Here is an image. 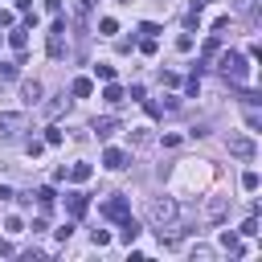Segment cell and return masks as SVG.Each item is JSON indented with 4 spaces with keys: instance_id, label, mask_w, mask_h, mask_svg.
Listing matches in <instances>:
<instances>
[{
    "instance_id": "6da1fadb",
    "label": "cell",
    "mask_w": 262,
    "mask_h": 262,
    "mask_svg": "<svg viewBox=\"0 0 262 262\" xmlns=\"http://www.w3.org/2000/svg\"><path fill=\"white\" fill-rule=\"evenodd\" d=\"M45 53H49L53 61L66 57V20H61V16H53V25H49V33H45Z\"/></svg>"
},
{
    "instance_id": "7a4b0ae2",
    "label": "cell",
    "mask_w": 262,
    "mask_h": 262,
    "mask_svg": "<svg viewBox=\"0 0 262 262\" xmlns=\"http://www.w3.org/2000/svg\"><path fill=\"white\" fill-rule=\"evenodd\" d=\"M217 70H221L229 82H246V78H250V66H246V57H242V53H233V49H229V53H221Z\"/></svg>"
},
{
    "instance_id": "3957f363",
    "label": "cell",
    "mask_w": 262,
    "mask_h": 262,
    "mask_svg": "<svg viewBox=\"0 0 262 262\" xmlns=\"http://www.w3.org/2000/svg\"><path fill=\"white\" fill-rule=\"evenodd\" d=\"M176 213H180V209H176V201H172V196L151 201V209H147V217H151L156 225H172V221H176Z\"/></svg>"
},
{
    "instance_id": "277c9868",
    "label": "cell",
    "mask_w": 262,
    "mask_h": 262,
    "mask_svg": "<svg viewBox=\"0 0 262 262\" xmlns=\"http://www.w3.org/2000/svg\"><path fill=\"white\" fill-rule=\"evenodd\" d=\"M225 147H229V156H237V160H254V156H258V143H254L250 135H229Z\"/></svg>"
},
{
    "instance_id": "5b68a950",
    "label": "cell",
    "mask_w": 262,
    "mask_h": 262,
    "mask_svg": "<svg viewBox=\"0 0 262 262\" xmlns=\"http://www.w3.org/2000/svg\"><path fill=\"white\" fill-rule=\"evenodd\" d=\"M127 213H131V205H127V196H123V192H115L111 201H102V217H106V221H123Z\"/></svg>"
},
{
    "instance_id": "8992f818",
    "label": "cell",
    "mask_w": 262,
    "mask_h": 262,
    "mask_svg": "<svg viewBox=\"0 0 262 262\" xmlns=\"http://www.w3.org/2000/svg\"><path fill=\"white\" fill-rule=\"evenodd\" d=\"M16 131H25V115L20 111H4L0 115V139H16Z\"/></svg>"
},
{
    "instance_id": "52a82bcc",
    "label": "cell",
    "mask_w": 262,
    "mask_h": 262,
    "mask_svg": "<svg viewBox=\"0 0 262 262\" xmlns=\"http://www.w3.org/2000/svg\"><path fill=\"white\" fill-rule=\"evenodd\" d=\"M102 168L123 172V168H127V151H123V147H106V151H102Z\"/></svg>"
},
{
    "instance_id": "ba28073f",
    "label": "cell",
    "mask_w": 262,
    "mask_h": 262,
    "mask_svg": "<svg viewBox=\"0 0 262 262\" xmlns=\"http://www.w3.org/2000/svg\"><path fill=\"white\" fill-rule=\"evenodd\" d=\"M66 209H70V217H86L90 196H86V192H66Z\"/></svg>"
},
{
    "instance_id": "9c48e42d",
    "label": "cell",
    "mask_w": 262,
    "mask_h": 262,
    "mask_svg": "<svg viewBox=\"0 0 262 262\" xmlns=\"http://www.w3.org/2000/svg\"><path fill=\"white\" fill-rule=\"evenodd\" d=\"M90 172H94V168H90V164H86V160H74V164H70V168H66V176H70V180H74V184H86V180H90Z\"/></svg>"
},
{
    "instance_id": "30bf717a",
    "label": "cell",
    "mask_w": 262,
    "mask_h": 262,
    "mask_svg": "<svg viewBox=\"0 0 262 262\" xmlns=\"http://www.w3.org/2000/svg\"><path fill=\"white\" fill-rule=\"evenodd\" d=\"M115 131H119V119H115V115H106V119H94V135H98V139H111Z\"/></svg>"
},
{
    "instance_id": "8fae6325",
    "label": "cell",
    "mask_w": 262,
    "mask_h": 262,
    "mask_svg": "<svg viewBox=\"0 0 262 262\" xmlns=\"http://www.w3.org/2000/svg\"><path fill=\"white\" fill-rule=\"evenodd\" d=\"M225 209H229V196H213V201L205 205V217H209V221H221Z\"/></svg>"
},
{
    "instance_id": "7c38bea8",
    "label": "cell",
    "mask_w": 262,
    "mask_h": 262,
    "mask_svg": "<svg viewBox=\"0 0 262 262\" xmlns=\"http://www.w3.org/2000/svg\"><path fill=\"white\" fill-rule=\"evenodd\" d=\"M119 225H123V233H119V237H123V242H127V246H131V242H135V237H139V221H135V217H131V213H127V217H123V221H119Z\"/></svg>"
},
{
    "instance_id": "4fadbf2b",
    "label": "cell",
    "mask_w": 262,
    "mask_h": 262,
    "mask_svg": "<svg viewBox=\"0 0 262 262\" xmlns=\"http://www.w3.org/2000/svg\"><path fill=\"white\" fill-rule=\"evenodd\" d=\"M8 45H12L16 53H25V49H29V29H12V33H8Z\"/></svg>"
},
{
    "instance_id": "5bb4252c",
    "label": "cell",
    "mask_w": 262,
    "mask_h": 262,
    "mask_svg": "<svg viewBox=\"0 0 262 262\" xmlns=\"http://www.w3.org/2000/svg\"><path fill=\"white\" fill-rule=\"evenodd\" d=\"M90 90H94L90 78H74V82H70V94H74V98H90Z\"/></svg>"
},
{
    "instance_id": "9a60e30c",
    "label": "cell",
    "mask_w": 262,
    "mask_h": 262,
    "mask_svg": "<svg viewBox=\"0 0 262 262\" xmlns=\"http://www.w3.org/2000/svg\"><path fill=\"white\" fill-rule=\"evenodd\" d=\"M102 98H106V106H119V102H123V86H115V82H106V90H102Z\"/></svg>"
},
{
    "instance_id": "2e32d148",
    "label": "cell",
    "mask_w": 262,
    "mask_h": 262,
    "mask_svg": "<svg viewBox=\"0 0 262 262\" xmlns=\"http://www.w3.org/2000/svg\"><path fill=\"white\" fill-rule=\"evenodd\" d=\"M201 12H205V0H192V8H188V16H184V20H188V29H196V25H201Z\"/></svg>"
},
{
    "instance_id": "e0dca14e",
    "label": "cell",
    "mask_w": 262,
    "mask_h": 262,
    "mask_svg": "<svg viewBox=\"0 0 262 262\" xmlns=\"http://www.w3.org/2000/svg\"><path fill=\"white\" fill-rule=\"evenodd\" d=\"M221 246H225V250H233V254H246V250L237 246V233H233V229H221Z\"/></svg>"
},
{
    "instance_id": "ac0fdd59",
    "label": "cell",
    "mask_w": 262,
    "mask_h": 262,
    "mask_svg": "<svg viewBox=\"0 0 262 262\" xmlns=\"http://www.w3.org/2000/svg\"><path fill=\"white\" fill-rule=\"evenodd\" d=\"M86 16H90V0H74V20H78V29L86 25Z\"/></svg>"
},
{
    "instance_id": "d6986e66",
    "label": "cell",
    "mask_w": 262,
    "mask_h": 262,
    "mask_svg": "<svg viewBox=\"0 0 262 262\" xmlns=\"http://www.w3.org/2000/svg\"><path fill=\"white\" fill-rule=\"evenodd\" d=\"M20 94H25V102H37V98H41V82H25Z\"/></svg>"
},
{
    "instance_id": "ffe728a7",
    "label": "cell",
    "mask_w": 262,
    "mask_h": 262,
    "mask_svg": "<svg viewBox=\"0 0 262 262\" xmlns=\"http://www.w3.org/2000/svg\"><path fill=\"white\" fill-rule=\"evenodd\" d=\"M33 196H37V201H41V209H49V205H53V196H57V192H53V188H49V184H41V188H37V192H33Z\"/></svg>"
},
{
    "instance_id": "44dd1931",
    "label": "cell",
    "mask_w": 262,
    "mask_h": 262,
    "mask_svg": "<svg viewBox=\"0 0 262 262\" xmlns=\"http://www.w3.org/2000/svg\"><path fill=\"white\" fill-rule=\"evenodd\" d=\"M98 29H102V37H115V33H119V20H115V16H102Z\"/></svg>"
},
{
    "instance_id": "7402d4cb",
    "label": "cell",
    "mask_w": 262,
    "mask_h": 262,
    "mask_svg": "<svg viewBox=\"0 0 262 262\" xmlns=\"http://www.w3.org/2000/svg\"><path fill=\"white\" fill-rule=\"evenodd\" d=\"M94 78L111 82V78H115V66H111V61H98V66H94Z\"/></svg>"
},
{
    "instance_id": "603a6c76",
    "label": "cell",
    "mask_w": 262,
    "mask_h": 262,
    "mask_svg": "<svg viewBox=\"0 0 262 262\" xmlns=\"http://www.w3.org/2000/svg\"><path fill=\"white\" fill-rule=\"evenodd\" d=\"M66 102H70V98H66V94H61V98H53V102H49V106H45V115H49V119H57V115H61V111H66Z\"/></svg>"
},
{
    "instance_id": "cb8c5ba5",
    "label": "cell",
    "mask_w": 262,
    "mask_h": 262,
    "mask_svg": "<svg viewBox=\"0 0 262 262\" xmlns=\"http://www.w3.org/2000/svg\"><path fill=\"white\" fill-rule=\"evenodd\" d=\"M156 49H160V45H156V37H143V45H139V53H143V57H156Z\"/></svg>"
},
{
    "instance_id": "d4e9b609",
    "label": "cell",
    "mask_w": 262,
    "mask_h": 262,
    "mask_svg": "<svg viewBox=\"0 0 262 262\" xmlns=\"http://www.w3.org/2000/svg\"><path fill=\"white\" fill-rule=\"evenodd\" d=\"M45 143L57 147V143H61V127H45Z\"/></svg>"
},
{
    "instance_id": "484cf974",
    "label": "cell",
    "mask_w": 262,
    "mask_h": 262,
    "mask_svg": "<svg viewBox=\"0 0 262 262\" xmlns=\"http://www.w3.org/2000/svg\"><path fill=\"white\" fill-rule=\"evenodd\" d=\"M25 151H29V156H33V160H37V156H41V151H45V139H29V143H25Z\"/></svg>"
},
{
    "instance_id": "4316f807",
    "label": "cell",
    "mask_w": 262,
    "mask_h": 262,
    "mask_svg": "<svg viewBox=\"0 0 262 262\" xmlns=\"http://www.w3.org/2000/svg\"><path fill=\"white\" fill-rule=\"evenodd\" d=\"M90 242L102 250V246H111V233H106V229H94V233H90Z\"/></svg>"
},
{
    "instance_id": "83f0119b",
    "label": "cell",
    "mask_w": 262,
    "mask_h": 262,
    "mask_svg": "<svg viewBox=\"0 0 262 262\" xmlns=\"http://www.w3.org/2000/svg\"><path fill=\"white\" fill-rule=\"evenodd\" d=\"M242 188L254 192V188H258V172H246V176H242Z\"/></svg>"
},
{
    "instance_id": "f1b7e54d",
    "label": "cell",
    "mask_w": 262,
    "mask_h": 262,
    "mask_svg": "<svg viewBox=\"0 0 262 262\" xmlns=\"http://www.w3.org/2000/svg\"><path fill=\"white\" fill-rule=\"evenodd\" d=\"M4 229H8V233H25V221H20V217H8Z\"/></svg>"
},
{
    "instance_id": "f546056e",
    "label": "cell",
    "mask_w": 262,
    "mask_h": 262,
    "mask_svg": "<svg viewBox=\"0 0 262 262\" xmlns=\"http://www.w3.org/2000/svg\"><path fill=\"white\" fill-rule=\"evenodd\" d=\"M242 233L254 237V233H258V217H246V221H242Z\"/></svg>"
},
{
    "instance_id": "4dcf8cb0",
    "label": "cell",
    "mask_w": 262,
    "mask_h": 262,
    "mask_svg": "<svg viewBox=\"0 0 262 262\" xmlns=\"http://www.w3.org/2000/svg\"><path fill=\"white\" fill-rule=\"evenodd\" d=\"M20 70H16V61H0V78H16Z\"/></svg>"
},
{
    "instance_id": "1f68e13d",
    "label": "cell",
    "mask_w": 262,
    "mask_h": 262,
    "mask_svg": "<svg viewBox=\"0 0 262 262\" xmlns=\"http://www.w3.org/2000/svg\"><path fill=\"white\" fill-rule=\"evenodd\" d=\"M139 33H143V37H156V33H160V25H156V20H143V25H139Z\"/></svg>"
},
{
    "instance_id": "d6a6232c",
    "label": "cell",
    "mask_w": 262,
    "mask_h": 262,
    "mask_svg": "<svg viewBox=\"0 0 262 262\" xmlns=\"http://www.w3.org/2000/svg\"><path fill=\"white\" fill-rule=\"evenodd\" d=\"M184 90H188V94H201V78H196V74H192V78H188V82H184Z\"/></svg>"
},
{
    "instance_id": "836d02e7",
    "label": "cell",
    "mask_w": 262,
    "mask_h": 262,
    "mask_svg": "<svg viewBox=\"0 0 262 262\" xmlns=\"http://www.w3.org/2000/svg\"><path fill=\"white\" fill-rule=\"evenodd\" d=\"M16 192H12V184H0V201H12Z\"/></svg>"
},
{
    "instance_id": "e575fe53",
    "label": "cell",
    "mask_w": 262,
    "mask_h": 262,
    "mask_svg": "<svg viewBox=\"0 0 262 262\" xmlns=\"http://www.w3.org/2000/svg\"><path fill=\"white\" fill-rule=\"evenodd\" d=\"M233 8H237V12H250V8H254V0H233Z\"/></svg>"
},
{
    "instance_id": "d590c367",
    "label": "cell",
    "mask_w": 262,
    "mask_h": 262,
    "mask_svg": "<svg viewBox=\"0 0 262 262\" xmlns=\"http://www.w3.org/2000/svg\"><path fill=\"white\" fill-rule=\"evenodd\" d=\"M33 8V0H16V12H29Z\"/></svg>"
}]
</instances>
